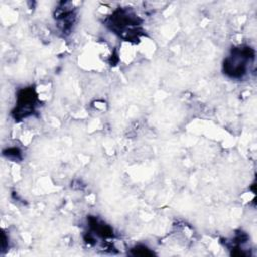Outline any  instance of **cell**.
<instances>
[{
	"label": "cell",
	"mask_w": 257,
	"mask_h": 257,
	"mask_svg": "<svg viewBox=\"0 0 257 257\" xmlns=\"http://www.w3.org/2000/svg\"><path fill=\"white\" fill-rule=\"evenodd\" d=\"M254 58V51L250 47H239L224 61V71L231 77L240 78L246 74L248 63Z\"/></svg>",
	"instance_id": "6da1fadb"
},
{
	"label": "cell",
	"mask_w": 257,
	"mask_h": 257,
	"mask_svg": "<svg viewBox=\"0 0 257 257\" xmlns=\"http://www.w3.org/2000/svg\"><path fill=\"white\" fill-rule=\"evenodd\" d=\"M133 254L134 255H141V256H147V255H152L153 252H151L147 247L144 246H138L133 249Z\"/></svg>",
	"instance_id": "7a4b0ae2"
}]
</instances>
